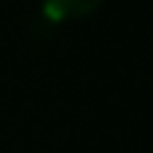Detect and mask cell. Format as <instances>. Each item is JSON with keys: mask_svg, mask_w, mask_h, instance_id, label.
I'll list each match as a JSON object with an SVG mask.
<instances>
[{"mask_svg": "<svg viewBox=\"0 0 153 153\" xmlns=\"http://www.w3.org/2000/svg\"><path fill=\"white\" fill-rule=\"evenodd\" d=\"M105 0H43V13L51 22H65V19H78L100 8Z\"/></svg>", "mask_w": 153, "mask_h": 153, "instance_id": "1", "label": "cell"}]
</instances>
